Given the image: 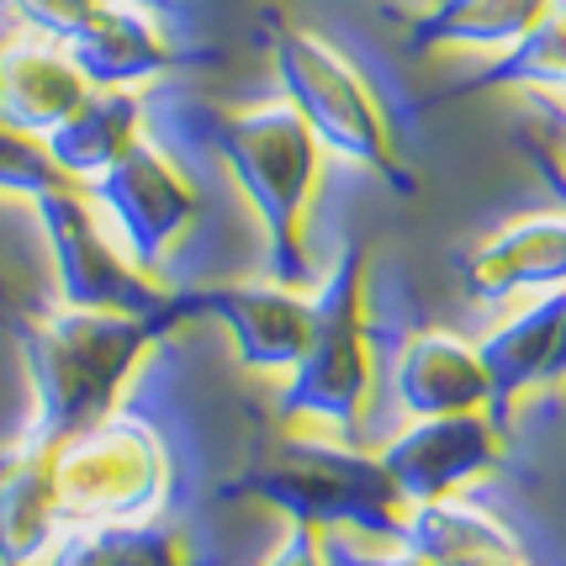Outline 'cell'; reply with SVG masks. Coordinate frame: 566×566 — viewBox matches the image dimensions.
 <instances>
[{
	"mask_svg": "<svg viewBox=\"0 0 566 566\" xmlns=\"http://www.w3.org/2000/svg\"><path fill=\"white\" fill-rule=\"evenodd\" d=\"M275 566H318V556H307V551H296V556H292V551H286Z\"/></svg>",
	"mask_w": 566,
	"mask_h": 566,
	"instance_id": "6da1fadb",
	"label": "cell"
}]
</instances>
